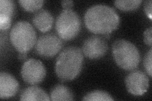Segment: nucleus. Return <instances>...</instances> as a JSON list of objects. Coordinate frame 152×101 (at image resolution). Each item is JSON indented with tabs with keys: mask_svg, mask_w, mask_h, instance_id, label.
<instances>
[{
	"mask_svg": "<svg viewBox=\"0 0 152 101\" xmlns=\"http://www.w3.org/2000/svg\"><path fill=\"white\" fill-rule=\"evenodd\" d=\"M84 23L90 32L107 36L117 29L120 25V17L113 8L98 4L87 9Z\"/></svg>",
	"mask_w": 152,
	"mask_h": 101,
	"instance_id": "obj_1",
	"label": "nucleus"
},
{
	"mask_svg": "<svg viewBox=\"0 0 152 101\" xmlns=\"http://www.w3.org/2000/svg\"><path fill=\"white\" fill-rule=\"evenodd\" d=\"M83 64L82 50L75 46L68 47L57 57L55 66V73L62 81L72 80L80 73Z\"/></svg>",
	"mask_w": 152,
	"mask_h": 101,
	"instance_id": "obj_2",
	"label": "nucleus"
},
{
	"mask_svg": "<svg viewBox=\"0 0 152 101\" xmlns=\"http://www.w3.org/2000/svg\"><path fill=\"white\" fill-rule=\"evenodd\" d=\"M113 60L121 68L132 71L138 67L141 56L138 49L129 41L119 39L112 45Z\"/></svg>",
	"mask_w": 152,
	"mask_h": 101,
	"instance_id": "obj_3",
	"label": "nucleus"
},
{
	"mask_svg": "<svg viewBox=\"0 0 152 101\" xmlns=\"http://www.w3.org/2000/svg\"><path fill=\"white\" fill-rule=\"evenodd\" d=\"M10 38L18 52L27 53L36 44L37 36L34 27L26 21L17 22L12 28Z\"/></svg>",
	"mask_w": 152,
	"mask_h": 101,
	"instance_id": "obj_4",
	"label": "nucleus"
},
{
	"mask_svg": "<svg viewBox=\"0 0 152 101\" xmlns=\"http://www.w3.org/2000/svg\"><path fill=\"white\" fill-rule=\"evenodd\" d=\"M81 23L78 14L72 9L63 10L56 20L55 28L58 36L64 41L72 40L80 31Z\"/></svg>",
	"mask_w": 152,
	"mask_h": 101,
	"instance_id": "obj_5",
	"label": "nucleus"
},
{
	"mask_svg": "<svg viewBox=\"0 0 152 101\" xmlns=\"http://www.w3.org/2000/svg\"><path fill=\"white\" fill-rule=\"evenodd\" d=\"M63 42L61 38L53 33L39 37L36 44V53L43 57H54L61 50Z\"/></svg>",
	"mask_w": 152,
	"mask_h": 101,
	"instance_id": "obj_6",
	"label": "nucleus"
},
{
	"mask_svg": "<svg viewBox=\"0 0 152 101\" xmlns=\"http://www.w3.org/2000/svg\"><path fill=\"white\" fill-rule=\"evenodd\" d=\"M46 75V70L42 62L37 60L28 59L23 63L21 69L22 78L30 85L42 82Z\"/></svg>",
	"mask_w": 152,
	"mask_h": 101,
	"instance_id": "obj_7",
	"label": "nucleus"
},
{
	"mask_svg": "<svg viewBox=\"0 0 152 101\" xmlns=\"http://www.w3.org/2000/svg\"><path fill=\"white\" fill-rule=\"evenodd\" d=\"M126 89L130 94L141 96L145 94L149 87V78L143 71L134 70L128 74L125 79Z\"/></svg>",
	"mask_w": 152,
	"mask_h": 101,
	"instance_id": "obj_8",
	"label": "nucleus"
},
{
	"mask_svg": "<svg viewBox=\"0 0 152 101\" xmlns=\"http://www.w3.org/2000/svg\"><path fill=\"white\" fill-rule=\"evenodd\" d=\"M108 49L107 42L102 37L93 36L85 40L83 46V53L91 60L103 57Z\"/></svg>",
	"mask_w": 152,
	"mask_h": 101,
	"instance_id": "obj_9",
	"label": "nucleus"
},
{
	"mask_svg": "<svg viewBox=\"0 0 152 101\" xmlns=\"http://www.w3.org/2000/svg\"><path fill=\"white\" fill-rule=\"evenodd\" d=\"M19 89V84L14 76L6 72L0 73V98L13 97Z\"/></svg>",
	"mask_w": 152,
	"mask_h": 101,
	"instance_id": "obj_10",
	"label": "nucleus"
},
{
	"mask_svg": "<svg viewBox=\"0 0 152 101\" xmlns=\"http://www.w3.org/2000/svg\"><path fill=\"white\" fill-rule=\"evenodd\" d=\"M15 11V3L12 0L0 1V29L7 31L11 27Z\"/></svg>",
	"mask_w": 152,
	"mask_h": 101,
	"instance_id": "obj_11",
	"label": "nucleus"
},
{
	"mask_svg": "<svg viewBox=\"0 0 152 101\" xmlns=\"http://www.w3.org/2000/svg\"><path fill=\"white\" fill-rule=\"evenodd\" d=\"M32 22L40 32H46L52 28L54 18L49 11L45 9H41L34 13L32 18Z\"/></svg>",
	"mask_w": 152,
	"mask_h": 101,
	"instance_id": "obj_12",
	"label": "nucleus"
},
{
	"mask_svg": "<svg viewBox=\"0 0 152 101\" xmlns=\"http://www.w3.org/2000/svg\"><path fill=\"white\" fill-rule=\"evenodd\" d=\"M20 100H50V97L45 90L37 86H31L22 90Z\"/></svg>",
	"mask_w": 152,
	"mask_h": 101,
	"instance_id": "obj_13",
	"label": "nucleus"
},
{
	"mask_svg": "<svg viewBox=\"0 0 152 101\" xmlns=\"http://www.w3.org/2000/svg\"><path fill=\"white\" fill-rule=\"evenodd\" d=\"M50 99L53 101L74 100V94L67 86L58 84L55 85L50 92Z\"/></svg>",
	"mask_w": 152,
	"mask_h": 101,
	"instance_id": "obj_14",
	"label": "nucleus"
},
{
	"mask_svg": "<svg viewBox=\"0 0 152 101\" xmlns=\"http://www.w3.org/2000/svg\"><path fill=\"white\" fill-rule=\"evenodd\" d=\"M141 3V0H116L114 4L121 11L131 12L138 8Z\"/></svg>",
	"mask_w": 152,
	"mask_h": 101,
	"instance_id": "obj_15",
	"label": "nucleus"
},
{
	"mask_svg": "<svg viewBox=\"0 0 152 101\" xmlns=\"http://www.w3.org/2000/svg\"><path fill=\"white\" fill-rule=\"evenodd\" d=\"M85 101H110L113 100L112 96L103 90H94L86 94L83 99Z\"/></svg>",
	"mask_w": 152,
	"mask_h": 101,
	"instance_id": "obj_16",
	"label": "nucleus"
},
{
	"mask_svg": "<svg viewBox=\"0 0 152 101\" xmlns=\"http://www.w3.org/2000/svg\"><path fill=\"white\" fill-rule=\"evenodd\" d=\"M18 3L26 11L36 12L41 9L45 1L43 0H20Z\"/></svg>",
	"mask_w": 152,
	"mask_h": 101,
	"instance_id": "obj_17",
	"label": "nucleus"
},
{
	"mask_svg": "<svg viewBox=\"0 0 152 101\" xmlns=\"http://www.w3.org/2000/svg\"><path fill=\"white\" fill-rule=\"evenodd\" d=\"M152 49L150 48V49L147 52L143 59V65L144 68L146 71L147 74H148L150 77H151L152 75Z\"/></svg>",
	"mask_w": 152,
	"mask_h": 101,
	"instance_id": "obj_18",
	"label": "nucleus"
},
{
	"mask_svg": "<svg viewBox=\"0 0 152 101\" xmlns=\"http://www.w3.org/2000/svg\"><path fill=\"white\" fill-rule=\"evenodd\" d=\"M152 28L150 27L144 32V42L147 46L151 47L152 45Z\"/></svg>",
	"mask_w": 152,
	"mask_h": 101,
	"instance_id": "obj_19",
	"label": "nucleus"
},
{
	"mask_svg": "<svg viewBox=\"0 0 152 101\" xmlns=\"http://www.w3.org/2000/svg\"><path fill=\"white\" fill-rule=\"evenodd\" d=\"M151 4H152L151 0H149V1H146L145 2V6H144V9H145V12L146 15L150 19V20H151V18H152Z\"/></svg>",
	"mask_w": 152,
	"mask_h": 101,
	"instance_id": "obj_20",
	"label": "nucleus"
},
{
	"mask_svg": "<svg viewBox=\"0 0 152 101\" xmlns=\"http://www.w3.org/2000/svg\"><path fill=\"white\" fill-rule=\"evenodd\" d=\"M64 10H70L74 7V1L72 0H64L61 2Z\"/></svg>",
	"mask_w": 152,
	"mask_h": 101,
	"instance_id": "obj_21",
	"label": "nucleus"
},
{
	"mask_svg": "<svg viewBox=\"0 0 152 101\" xmlns=\"http://www.w3.org/2000/svg\"><path fill=\"white\" fill-rule=\"evenodd\" d=\"M18 57L20 60H25L27 59V53H23V52H19Z\"/></svg>",
	"mask_w": 152,
	"mask_h": 101,
	"instance_id": "obj_22",
	"label": "nucleus"
}]
</instances>
